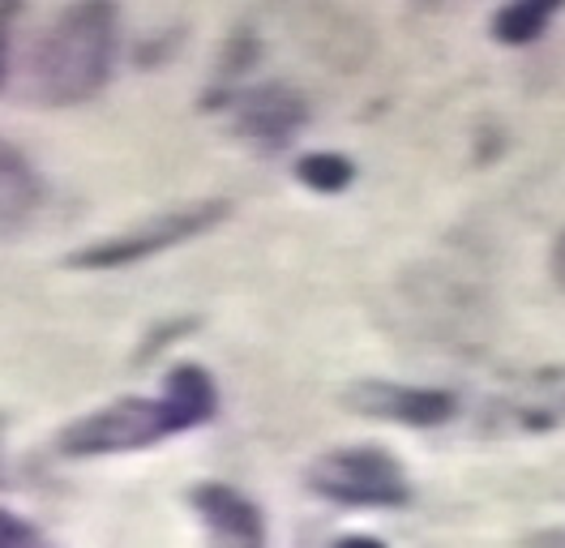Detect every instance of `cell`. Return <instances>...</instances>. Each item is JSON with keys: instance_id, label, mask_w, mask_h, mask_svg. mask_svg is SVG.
I'll list each match as a JSON object with an SVG mask.
<instances>
[{"instance_id": "cell-1", "label": "cell", "mask_w": 565, "mask_h": 548, "mask_svg": "<svg viewBox=\"0 0 565 548\" xmlns=\"http://www.w3.org/2000/svg\"><path fill=\"white\" fill-rule=\"evenodd\" d=\"M111 68V9H70L35 52L39 95L47 103H82L107 82Z\"/></svg>"}, {"instance_id": "cell-2", "label": "cell", "mask_w": 565, "mask_h": 548, "mask_svg": "<svg viewBox=\"0 0 565 548\" xmlns=\"http://www.w3.org/2000/svg\"><path fill=\"white\" fill-rule=\"evenodd\" d=\"M309 488L343 506H403L407 502L403 467L386 450H373V445H348V450L321 454L309 467Z\"/></svg>"}, {"instance_id": "cell-3", "label": "cell", "mask_w": 565, "mask_h": 548, "mask_svg": "<svg viewBox=\"0 0 565 548\" xmlns=\"http://www.w3.org/2000/svg\"><path fill=\"white\" fill-rule=\"evenodd\" d=\"M180 433L177 415L163 399H120L104 411L82 415L73 429L61 433V450L82 459V454H120V450H141L163 438Z\"/></svg>"}, {"instance_id": "cell-4", "label": "cell", "mask_w": 565, "mask_h": 548, "mask_svg": "<svg viewBox=\"0 0 565 548\" xmlns=\"http://www.w3.org/2000/svg\"><path fill=\"white\" fill-rule=\"evenodd\" d=\"M227 202H198V205H180V210H163L159 219H150L138 232H125L116 240H104V244H90L73 257V266H95V271H107V266H129V262H141L150 253H163L180 240L202 236L211 232L214 223L227 219Z\"/></svg>"}, {"instance_id": "cell-5", "label": "cell", "mask_w": 565, "mask_h": 548, "mask_svg": "<svg viewBox=\"0 0 565 548\" xmlns=\"http://www.w3.org/2000/svg\"><path fill=\"white\" fill-rule=\"evenodd\" d=\"M348 403L377 420H398V424H441L455 415V399L446 390H416V386H394V381H360L348 390Z\"/></svg>"}, {"instance_id": "cell-6", "label": "cell", "mask_w": 565, "mask_h": 548, "mask_svg": "<svg viewBox=\"0 0 565 548\" xmlns=\"http://www.w3.org/2000/svg\"><path fill=\"white\" fill-rule=\"evenodd\" d=\"M193 506L202 514L214 548H266L262 510L245 493H236L227 484H202V488H193Z\"/></svg>"}, {"instance_id": "cell-7", "label": "cell", "mask_w": 565, "mask_h": 548, "mask_svg": "<svg viewBox=\"0 0 565 548\" xmlns=\"http://www.w3.org/2000/svg\"><path fill=\"white\" fill-rule=\"evenodd\" d=\"M300 125H305V99L291 95L287 86H266V91L248 95L241 107V134L270 150L282 146Z\"/></svg>"}, {"instance_id": "cell-8", "label": "cell", "mask_w": 565, "mask_h": 548, "mask_svg": "<svg viewBox=\"0 0 565 548\" xmlns=\"http://www.w3.org/2000/svg\"><path fill=\"white\" fill-rule=\"evenodd\" d=\"M163 403L172 408L180 429H193L202 420H211L214 408H218V394H214V381L206 369L198 365H180L168 373V386H163Z\"/></svg>"}, {"instance_id": "cell-9", "label": "cell", "mask_w": 565, "mask_h": 548, "mask_svg": "<svg viewBox=\"0 0 565 548\" xmlns=\"http://www.w3.org/2000/svg\"><path fill=\"white\" fill-rule=\"evenodd\" d=\"M296 176H300L309 189H321V193H339V189H348V185H352L355 168L348 164V159H343V155H326V150H318V155H305V159H300Z\"/></svg>"}, {"instance_id": "cell-10", "label": "cell", "mask_w": 565, "mask_h": 548, "mask_svg": "<svg viewBox=\"0 0 565 548\" xmlns=\"http://www.w3.org/2000/svg\"><path fill=\"white\" fill-rule=\"evenodd\" d=\"M548 13H553V4H510V9L497 13L493 31L505 43H527V39H535V34L544 31Z\"/></svg>"}, {"instance_id": "cell-11", "label": "cell", "mask_w": 565, "mask_h": 548, "mask_svg": "<svg viewBox=\"0 0 565 548\" xmlns=\"http://www.w3.org/2000/svg\"><path fill=\"white\" fill-rule=\"evenodd\" d=\"M0 548H43V545H39V536L22 518L0 510Z\"/></svg>"}, {"instance_id": "cell-12", "label": "cell", "mask_w": 565, "mask_h": 548, "mask_svg": "<svg viewBox=\"0 0 565 548\" xmlns=\"http://www.w3.org/2000/svg\"><path fill=\"white\" fill-rule=\"evenodd\" d=\"M334 548H386L382 540H373V536H343Z\"/></svg>"}, {"instance_id": "cell-13", "label": "cell", "mask_w": 565, "mask_h": 548, "mask_svg": "<svg viewBox=\"0 0 565 548\" xmlns=\"http://www.w3.org/2000/svg\"><path fill=\"white\" fill-rule=\"evenodd\" d=\"M0 68H4V39H0Z\"/></svg>"}]
</instances>
